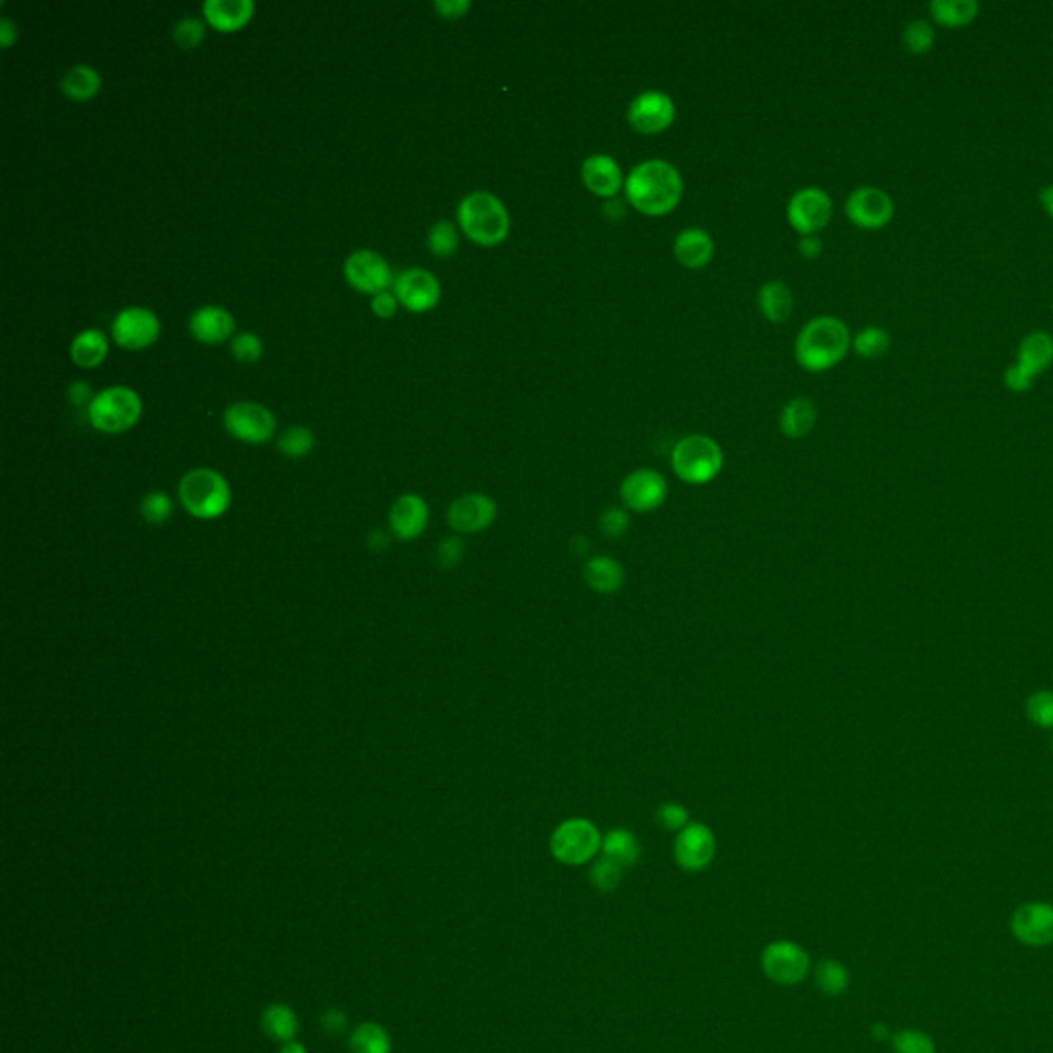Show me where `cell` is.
I'll return each mask as SVG.
<instances>
[{"mask_svg": "<svg viewBox=\"0 0 1053 1053\" xmlns=\"http://www.w3.org/2000/svg\"><path fill=\"white\" fill-rule=\"evenodd\" d=\"M626 202L640 214L659 219L673 212L683 198V177L665 159H646L626 177Z\"/></svg>", "mask_w": 1053, "mask_h": 1053, "instance_id": "cell-1", "label": "cell"}, {"mask_svg": "<svg viewBox=\"0 0 1053 1053\" xmlns=\"http://www.w3.org/2000/svg\"><path fill=\"white\" fill-rule=\"evenodd\" d=\"M852 348V334L848 325L833 315L813 317L803 325L794 342V358L798 367L809 373H825L838 367Z\"/></svg>", "mask_w": 1053, "mask_h": 1053, "instance_id": "cell-2", "label": "cell"}, {"mask_svg": "<svg viewBox=\"0 0 1053 1053\" xmlns=\"http://www.w3.org/2000/svg\"><path fill=\"white\" fill-rule=\"evenodd\" d=\"M457 223L476 245L496 247L511 233V214L504 202L486 190L469 192L457 206Z\"/></svg>", "mask_w": 1053, "mask_h": 1053, "instance_id": "cell-3", "label": "cell"}, {"mask_svg": "<svg viewBox=\"0 0 1053 1053\" xmlns=\"http://www.w3.org/2000/svg\"><path fill=\"white\" fill-rule=\"evenodd\" d=\"M179 498L192 517L210 521L227 513L231 504V488L219 471L198 467L181 478Z\"/></svg>", "mask_w": 1053, "mask_h": 1053, "instance_id": "cell-4", "label": "cell"}, {"mask_svg": "<svg viewBox=\"0 0 1053 1053\" xmlns=\"http://www.w3.org/2000/svg\"><path fill=\"white\" fill-rule=\"evenodd\" d=\"M724 455L720 445L706 434H689L675 443L671 451V467L675 476L692 486L710 484L722 469Z\"/></svg>", "mask_w": 1053, "mask_h": 1053, "instance_id": "cell-5", "label": "cell"}, {"mask_svg": "<svg viewBox=\"0 0 1053 1053\" xmlns=\"http://www.w3.org/2000/svg\"><path fill=\"white\" fill-rule=\"evenodd\" d=\"M603 846L601 831L585 817L562 821L550 838L552 856L566 866H583L591 862Z\"/></svg>", "mask_w": 1053, "mask_h": 1053, "instance_id": "cell-6", "label": "cell"}, {"mask_svg": "<svg viewBox=\"0 0 1053 1053\" xmlns=\"http://www.w3.org/2000/svg\"><path fill=\"white\" fill-rule=\"evenodd\" d=\"M140 410L142 404L134 389L126 385H112L95 393L93 402L89 404V420L101 432L118 434L136 424Z\"/></svg>", "mask_w": 1053, "mask_h": 1053, "instance_id": "cell-7", "label": "cell"}, {"mask_svg": "<svg viewBox=\"0 0 1053 1053\" xmlns=\"http://www.w3.org/2000/svg\"><path fill=\"white\" fill-rule=\"evenodd\" d=\"M628 124L642 136H657L669 130L675 122L677 107L671 95L650 89L636 95L628 105Z\"/></svg>", "mask_w": 1053, "mask_h": 1053, "instance_id": "cell-8", "label": "cell"}, {"mask_svg": "<svg viewBox=\"0 0 1053 1053\" xmlns=\"http://www.w3.org/2000/svg\"><path fill=\"white\" fill-rule=\"evenodd\" d=\"M761 969L780 986H796L811 971L809 953L792 940H774L761 953Z\"/></svg>", "mask_w": 1053, "mask_h": 1053, "instance_id": "cell-9", "label": "cell"}, {"mask_svg": "<svg viewBox=\"0 0 1053 1053\" xmlns=\"http://www.w3.org/2000/svg\"><path fill=\"white\" fill-rule=\"evenodd\" d=\"M833 214V202L829 194L821 188H803L792 194L786 206V216L790 227L801 235H819Z\"/></svg>", "mask_w": 1053, "mask_h": 1053, "instance_id": "cell-10", "label": "cell"}, {"mask_svg": "<svg viewBox=\"0 0 1053 1053\" xmlns=\"http://www.w3.org/2000/svg\"><path fill=\"white\" fill-rule=\"evenodd\" d=\"M895 214L893 198L875 186L856 188L846 200L848 221L864 231H879L887 227Z\"/></svg>", "mask_w": 1053, "mask_h": 1053, "instance_id": "cell-11", "label": "cell"}, {"mask_svg": "<svg viewBox=\"0 0 1053 1053\" xmlns=\"http://www.w3.org/2000/svg\"><path fill=\"white\" fill-rule=\"evenodd\" d=\"M669 486L657 469L640 467L628 474L620 484V498L628 511L652 513L665 504Z\"/></svg>", "mask_w": 1053, "mask_h": 1053, "instance_id": "cell-12", "label": "cell"}, {"mask_svg": "<svg viewBox=\"0 0 1053 1053\" xmlns=\"http://www.w3.org/2000/svg\"><path fill=\"white\" fill-rule=\"evenodd\" d=\"M225 428L235 439L245 443H266L272 439L274 414L256 402H235L225 410Z\"/></svg>", "mask_w": 1053, "mask_h": 1053, "instance_id": "cell-13", "label": "cell"}, {"mask_svg": "<svg viewBox=\"0 0 1053 1053\" xmlns=\"http://www.w3.org/2000/svg\"><path fill=\"white\" fill-rule=\"evenodd\" d=\"M675 862L687 873H700L708 868L716 856L714 831L704 823L685 825L675 838Z\"/></svg>", "mask_w": 1053, "mask_h": 1053, "instance_id": "cell-14", "label": "cell"}, {"mask_svg": "<svg viewBox=\"0 0 1053 1053\" xmlns=\"http://www.w3.org/2000/svg\"><path fill=\"white\" fill-rule=\"evenodd\" d=\"M112 336L126 350H140L159 336V319L147 307H124L112 321Z\"/></svg>", "mask_w": 1053, "mask_h": 1053, "instance_id": "cell-15", "label": "cell"}, {"mask_svg": "<svg viewBox=\"0 0 1053 1053\" xmlns=\"http://www.w3.org/2000/svg\"><path fill=\"white\" fill-rule=\"evenodd\" d=\"M498 515V506L494 498L480 494V492H469L459 498H455L447 511V521L453 531L471 535L486 531Z\"/></svg>", "mask_w": 1053, "mask_h": 1053, "instance_id": "cell-16", "label": "cell"}, {"mask_svg": "<svg viewBox=\"0 0 1053 1053\" xmlns=\"http://www.w3.org/2000/svg\"><path fill=\"white\" fill-rule=\"evenodd\" d=\"M346 280L365 293H381L393 280V272L381 253L373 249H356L344 262Z\"/></svg>", "mask_w": 1053, "mask_h": 1053, "instance_id": "cell-17", "label": "cell"}, {"mask_svg": "<svg viewBox=\"0 0 1053 1053\" xmlns=\"http://www.w3.org/2000/svg\"><path fill=\"white\" fill-rule=\"evenodd\" d=\"M395 299L406 309L422 313L432 309L441 299V282L424 268H410L395 276Z\"/></svg>", "mask_w": 1053, "mask_h": 1053, "instance_id": "cell-18", "label": "cell"}, {"mask_svg": "<svg viewBox=\"0 0 1053 1053\" xmlns=\"http://www.w3.org/2000/svg\"><path fill=\"white\" fill-rule=\"evenodd\" d=\"M1010 930L1029 947H1047L1053 942V905L1041 901L1021 905L1012 914Z\"/></svg>", "mask_w": 1053, "mask_h": 1053, "instance_id": "cell-19", "label": "cell"}, {"mask_svg": "<svg viewBox=\"0 0 1053 1053\" xmlns=\"http://www.w3.org/2000/svg\"><path fill=\"white\" fill-rule=\"evenodd\" d=\"M580 181H583L585 188L593 196L611 200L620 194V190H624L626 177L622 173L620 163H617L613 157L591 155L583 161V165H580Z\"/></svg>", "mask_w": 1053, "mask_h": 1053, "instance_id": "cell-20", "label": "cell"}, {"mask_svg": "<svg viewBox=\"0 0 1053 1053\" xmlns=\"http://www.w3.org/2000/svg\"><path fill=\"white\" fill-rule=\"evenodd\" d=\"M389 525L391 533L402 541L420 537L428 525V504L416 494L399 496L391 506Z\"/></svg>", "mask_w": 1053, "mask_h": 1053, "instance_id": "cell-21", "label": "cell"}, {"mask_svg": "<svg viewBox=\"0 0 1053 1053\" xmlns=\"http://www.w3.org/2000/svg\"><path fill=\"white\" fill-rule=\"evenodd\" d=\"M673 253L679 266L687 270H702L714 258V239L700 227H687L675 237Z\"/></svg>", "mask_w": 1053, "mask_h": 1053, "instance_id": "cell-22", "label": "cell"}, {"mask_svg": "<svg viewBox=\"0 0 1053 1053\" xmlns=\"http://www.w3.org/2000/svg\"><path fill=\"white\" fill-rule=\"evenodd\" d=\"M235 330L233 315L219 305H204L190 315V332L204 344H219Z\"/></svg>", "mask_w": 1053, "mask_h": 1053, "instance_id": "cell-23", "label": "cell"}, {"mask_svg": "<svg viewBox=\"0 0 1053 1053\" xmlns=\"http://www.w3.org/2000/svg\"><path fill=\"white\" fill-rule=\"evenodd\" d=\"M583 578L591 591L613 595L626 583L624 566L611 556H593L583 566Z\"/></svg>", "mask_w": 1053, "mask_h": 1053, "instance_id": "cell-24", "label": "cell"}, {"mask_svg": "<svg viewBox=\"0 0 1053 1053\" xmlns=\"http://www.w3.org/2000/svg\"><path fill=\"white\" fill-rule=\"evenodd\" d=\"M1014 362L1033 377L1041 375L1053 365V336L1045 330H1035L1027 334L1021 340L1019 348H1016Z\"/></svg>", "mask_w": 1053, "mask_h": 1053, "instance_id": "cell-25", "label": "cell"}, {"mask_svg": "<svg viewBox=\"0 0 1053 1053\" xmlns=\"http://www.w3.org/2000/svg\"><path fill=\"white\" fill-rule=\"evenodd\" d=\"M253 11H256L253 0H206L202 5V13L208 23L221 31L243 27L251 19Z\"/></svg>", "mask_w": 1053, "mask_h": 1053, "instance_id": "cell-26", "label": "cell"}, {"mask_svg": "<svg viewBox=\"0 0 1053 1053\" xmlns=\"http://www.w3.org/2000/svg\"><path fill=\"white\" fill-rule=\"evenodd\" d=\"M817 422V408L809 397L798 395L782 408L780 430L788 439H803Z\"/></svg>", "mask_w": 1053, "mask_h": 1053, "instance_id": "cell-27", "label": "cell"}, {"mask_svg": "<svg viewBox=\"0 0 1053 1053\" xmlns=\"http://www.w3.org/2000/svg\"><path fill=\"white\" fill-rule=\"evenodd\" d=\"M757 305L761 315L772 323H782L790 317L794 309V295L782 280H770L759 288Z\"/></svg>", "mask_w": 1053, "mask_h": 1053, "instance_id": "cell-28", "label": "cell"}, {"mask_svg": "<svg viewBox=\"0 0 1053 1053\" xmlns=\"http://www.w3.org/2000/svg\"><path fill=\"white\" fill-rule=\"evenodd\" d=\"M601 852H603V856L611 858L613 862L628 868V866H634L640 860L642 848H640L638 838L630 829L615 827V829H609L603 835Z\"/></svg>", "mask_w": 1053, "mask_h": 1053, "instance_id": "cell-29", "label": "cell"}, {"mask_svg": "<svg viewBox=\"0 0 1053 1053\" xmlns=\"http://www.w3.org/2000/svg\"><path fill=\"white\" fill-rule=\"evenodd\" d=\"M930 17L942 27H965L979 15L977 0H932L928 5Z\"/></svg>", "mask_w": 1053, "mask_h": 1053, "instance_id": "cell-30", "label": "cell"}, {"mask_svg": "<svg viewBox=\"0 0 1053 1053\" xmlns=\"http://www.w3.org/2000/svg\"><path fill=\"white\" fill-rule=\"evenodd\" d=\"M99 87H101L99 72L89 64L70 66L60 79L62 93L75 101L91 99L99 91Z\"/></svg>", "mask_w": 1053, "mask_h": 1053, "instance_id": "cell-31", "label": "cell"}, {"mask_svg": "<svg viewBox=\"0 0 1053 1053\" xmlns=\"http://www.w3.org/2000/svg\"><path fill=\"white\" fill-rule=\"evenodd\" d=\"M107 354V338L101 330L89 328L75 336L70 344V356L83 369L97 367Z\"/></svg>", "mask_w": 1053, "mask_h": 1053, "instance_id": "cell-32", "label": "cell"}, {"mask_svg": "<svg viewBox=\"0 0 1053 1053\" xmlns=\"http://www.w3.org/2000/svg\"><path fill=\"white\" fill-rule=\"evenodd\" d=\"M262 1029L274 1041H293L299 1031L295 1010L286 1004H270L262 1014Z\"/></svg>", "mask_w": 1053, "mask_h": 1053, "instance_id": "cell-33", "label": "cell"}, {"mask_svg": "<svg viewBox=\"0 0 1053 1053\" xmlns=\"http://www.w3.org/2000/svg\"><path fill=\"white\" fill-rule=\"evenodd\" d=\"M891 348V336L881 325H866L854 338H852V350L868 360H877L885 356Z\"/></svg>", "mask_w": 1053, "mask_h": 1053, "instance_id": "cell-34", "label": "cell"}, {"mask_svg": "<svg viewBox=\"0 0 1053 1053\" xmlns=\"http://www.w3.org/2000/svg\"><path fill=\"white\" fill-rule=\"evenodd\" d=\"M352 1053H391V1039L377 1023H362L350 1037Z\"/></svg>", "mask_w": 1053, "mask_h": 1053, "instance_id": "cell-35", "label": "cell"}, {"mask_svg": "<svg viewBox=\"0 0 1053 1053\" xmlns=\"http://www.w3.org/2000/svg\"><path fill=\"white\" fill-rule=\"evenodd\" d=\"M901 42L910 54H916V56L928 54L936 42L934 25L922 17L912 19L901 31Z\"/></svg>", "mask_w": 1053, "mask_h": 1053, "instance_id": "cell-36", "label": "cell"}, {"mask_svg": "<svg viewBox=\"0 0 1053 1053\" xmlns=\"http://www.w3.org/2000/svg\"><path fill=\"white\" fill-rule=\"evenodd\" d=\"M815 982L819 990L827 996H840L848 990L850 984V973L848 969L833 959H825L815 969Z\"/></svg>", "mask_w": 1053, "mask_h": 1053, "instance_id": "cell-37", "label": "cell"}, {"mask_svg": "<svg viewBox=\"0 0 1053 1053\" xmlns=\"http://www.w3.org/2000/svg\"><path fill=\"white\" fill-rule=\"evenodd\" d=\"M426 243H428V249L434 253V256H439V258L453 256V253L459 247V231H457V227L451 221L441 219V221H437L430 227Z\"/></svg>", "mask_w": 1053, "mask_h": 1053, "instance_id": "cell-38", "label": "cell"}, {"mask_svg": "<svg viewBox=\"0 0 1053 1053\" xmlns=\"http://www.w3.org/2000/svg\"><path fill=\"white\" fill-rule=\"evenodd\" d=\"M591 883L593 887L599 891V893H611L615 891L617 887H620L622 883V877H624V866H620L617 862H613L611 858L607 856H601L595 860L593 868H591Z\"/></svg>", "mask_w": 1053, "mask_h": 1053, "instance_id": "cell-39", "label": "cell"}, {"mask_svg": "<svg viewBox=\"0 0 1053 1053\" xmlns=\"http://www.w3.org/2000/svg\"><path fill=\"white\" fill-rule=\"evenodd\" d=\"M315 445V437L313 432L305 426H290L286 428L280 439H278V449L280 453H284L286 457H305Z\"/></svg>", "mask_w": 1053, "mask_h": 1053, "instance_id": "cell-40", "label": "cell"}, {"mask_svg": "<svg viewBox=\"0 0 1053 1053\" xmlns=\"http://www.w3.org/2000/svg\"><path fill=\"white\" fill-rule=\"evenodd\" d=\"M173 513V502L165 492H151L140 502V515L151 525H161L169 521Z\"/></svg>", "mask_w": 1053, "mask_h": 1053, "instance_id": "cell-41", "label": "cell"}, {"mask_svg": "<svg viewBox=\"0 0 1053 1053\" xmlns=\"http://www.w3.org/2000/svg\"><path fill=\"white\" fill-rule=\"evenodd\" d=\"M632 519L622 506H607L599 515V529L609 539H622L630 531Z\"/></svg>", "mask_w": 1053, "mask_h": 1053, "instance_id": "cell-42", "label": "cell"}, {"mask_svg": "<svg viewBox=\"0 0 1053 1053\" xmlns=\"http://www.w3.org/2000/svg\"><path fill=\"white\" fill-rule=\"evenodd\" d=\"M891 1045L895 1053H936L934 1041L922 1033V1031H899L891 1037Z\"/></svg>", "mask_w": 1053, "mask_h": 1053, "instance_id": "cell-43", "label": "cell"}, {"mask_svg": "<svg viewBox=\"0 0 1053 1053\" xmlns=\"http://www.w3.org/2000/svg\"><path fill=\"white\" fill-rule=\"evenodd\" d=\"M204 35H206V27H204V23H202L198 17H192V15L181 17V19L175 23V27H173V38H175V42H177L181 48H186V50L196 48V46L204 40Z\"/></svg>", "mask_w": 1053, "mask_h": 1053, "instance_id": "cell-44", "label": "cell"}, {"mask_svg": "<svg viewBox=\"0 0 1053 1053\" xmlns=\"http://www.w3.org/2000/svg\"><path fill=\"white\" fill-rule=\"evenodd\" d=\"M231 352L241 362H256L262 356L264 346L256 334L241 332L231 340Z\"/></svg>", "mask_w": 1053, "mask_h": 1053, "instance_id": "cell-45", "label": "cell"}, {"mask_svg": "<svg viewBox=\"0 0 1053 1053\" xmlns=\"http://www.w3.org/2000/svg\"><path fill=\"white\" fill-rule=\"evenodd\" d=\"M1029 718L1039 726H1053V692H1039L1029 698L1027 704Z\"/></svg>", "mask_w": 1053, "mask_h": 1053, "instance_id": "cell-46", "label": "cell"}, {"mask_svg": "<svg viewBox=\"0 0 1053 1053\" xmlns=\"http://www.w3.org/2000/svg\"><path fill=\"white\" fill-rule=\"evenodd\" d=\"M463 556H465V546H463V541L459 537L451 535V537H445L439 543L437 562H439V566L443 570H455L461 564Z\"/></svg>", "mask_w": 1053, "mask_h": 1053, "instance_id": "cell-47", "label": "cell"}, {"mask_svg": "<svg viewBox=\"0 0 1053 1053\" xmlns=\"http://www.w3.org/2000/svg\"><path fill=\"white\" fill-rule=\"evenodd\" d=\"M657 823L667 829V831H681L685 825H689V813L683 805L679 803H663L659 809H657V815H655Z\"/></svg>", "mask_w": 1053, "mask_h": 1053, "instance_id": "cell-48", "label": "cell"}, {"mask_svg": "<svg viewBox=\"0 0 1053 1053\" xmlns=\"http://www.w3.org/2000/svg\"><path fill=\"white\" fill-rule=\"evenodd\" d=\"M1004 385L1012 391V393H1025L1033 387V381L1035 377L1031 373H1027L1023 367L1016 365V362H1012V365L1004 371Z\"/></svg>", "mask_w": 1053, "mask_h": 1053, "instance_id": "cell-49", "label": "cell"}, {"mask_svg": "<svg viewBox=\"0 0 1053 1053\" xmlns=\"http://www.w3.org/2000/svg\"><path fill=\"white\" fill-rule=\"evenodd\" d=\"M434 9H437L445 19H459L471 9V3L469 0H437V3H434Z\"/></svg>", "mask_w": 1053, "mask_h": 1053, "instance_id": "cell-50", "label": "cell"}, {"mask_svg": "<svg viewBox=\"0 0 1053 1053\" xmlns=\"http://www.w3.org/2000/svg\"><path fill=\"white\" fill-rule=\"evenodd\" d=\"M321 1025H323V1029L328 1031L330 1035H342L344 1029H346V1025H348V1019H346V1014H344V1012H340V1010H336V1008H330V1010H325V1012H323V1016H321Z\"/></svg>", "mask_w": 1053, "mask_h": 1053, "instance_id": "cell-51", "label": "cell"}, {"mask_svg": "<svg viewBox=\"0 0 1053 1053\" xmlns=\"http://www.w3.org/2000/svg\"><path fill=\"white\" fill-rule=\"evenodd\" d=\"M371 307L375 311V315L379 317H391L397 309V299L395 295L387 293V290H381V293L373 295V301H371Z\"/></svg>", "mask_w": 1053, "mask_h": 1053, "instance_id": "cell-52", "label": "cell"}, {"mask_svg": "<svg viewBox=\"0 0 1053 1053\" xmlns=\"http://www.w3.org/2000/svg\"><path fill=\"white\" fill-rule=\"evenodd\" d=\"M798 251H801L803 258L815 260L823 253V241L819 239V235H805L798 241Z\"/></svg>", "mask_w": 1053, "mask_h": 1053, "instance_id": "cell-53", "label": "cell"}, {"mask_svg": "<svg viewBox=\"0 0 1053 1053\" xmlns=\"http://www.w3.org/2000/svg\"><path fill=\"white\" fill-rule=\"evenodd\" d=\"M68 397H70V402H72V404L83 406V404H87V402H89V404L93 402L95 393L91 391V387H89L87 383H83V381H75V383H70V387H68Z\"/></svg>", "mask_w": 1053, "mask_h": 1053, "instance_id": "cell-54", "label": "cell"}, {"mask_svg": "<svg viewBox=\"0 0 1053 1053\" xmlns=\"http://www.w3.org/2000/svg\"><path fill=\"white\" fill-rule=\"evenodd\" d=\"M15 40H17V25L9 17H3L0 19V44L9 48Z\"/></svg>", "mask_w": 1053, "mask_h": 1053, "instance_id": "cell-55", "label": "cell"}, {"mask_svg": "<svg viewBox=\"0 0 1053 1053\" xmlns=\"http://www.w3.org/2000/svg\"><path fill=\"white\" fill-rule=\"evenodd\" d=\"M603 212H605V214L609 216V219L617 221V219H624V216H626V206H624V202H622V200H615V198H611V200H607V202H605V206H603Z\"/></svg>", "mask_w": 1053, "mask_h": 1053, "instance_id": "cell-56", "label": "cell"}, {"mask_svg": "<svg viewBox=\"0 0 1053 1053\" xmlns=\"http://www.w3.org/2000/svg\"><path fill=\"white\" fill-rule=\"evenodd\" d=\"M570 550L574 552V556H589L591 541L585 535H574L570 539Z\"/></svg>", "mask_w": 1053, "mask_h": 1053, "instance_id": "cell-57", "label": "cell"}, {"mask_svg": "<svg viewBox=\"0 0 1053 1053\" xmlns=\"http://www.w3.org/2000/svg\"><path fill=\"white\" fill-rule=\"evenodd\" d=\"M1039 202H1041L1043 210H1045V212L1051 216V219H1053V184H1049L1047 188L1041 190V194H1039Z\"/></svg>", "mask_w": 1053, "mask_h": 1053, "instance_id": "cell-58", "label": "cell"}, {"mask_svg": "<svg viewBox=\"0 0 1053 1053\" xmlns=\"http://www.w3.org/2000/svg\"><path fill=\"white\" fill-rule=\"evenodd\" d=\"M385 546H387V537H385V533H383V531H375V533L371 535V548H373L375 552H381Z\"/></svg>", "mask_w": 1053, "mask_h": 1053, "instance_id": "cell-59", "label": "cell"}, {"mask_svg": "<svg viewBox=\"0 0 1053 1053\" xmlns=\"http://www.w3.org/2000/svg\"><path fill=\"white\" fill-rule=\"evenodd\" d=\"M280 1053H307V1049L297 1041H286L280 1049Z\"/></svg>", "mask_w": 1053, "mask_h": 1053, "instance_id": "cell-60", "label": "cell"}, {"mask_svg": "<svg viewBox=\"0 0 1053 1053\" xmlns=\"http://www.w3.org/2000/svg\"><path fill=\"white\" fill-rule=\"evenodd\" d=\"M873 1035H875V1039H885L887 1037V1029L883 1025H875L873 1027Z\"/></svg>", "mask_w": 1053, "mask_h": 1053, "instance_id": "cell-61", "label": "cell"}]
</instances>
